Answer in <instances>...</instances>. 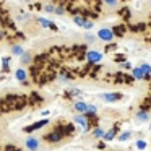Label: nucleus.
Listing matches in <instances>:
<instances>
[{
  "label": "nucleus",
  "mask_w": 151,
  "mask_h": 151,
  "mask_svg": "<svg viewBox=\"0 0 151 151\" xmlns=\"http://www.w3.org/2000/svg\"><path fill=\"white\" fill-rule=\"evenodd\" d=\"M137 119L140 122H146L148 119H150V114H148L146 111H140V109H138V112H137Z\"/></svg>",
  "instance_id": "obj_19"
},
{
  "label": "nucleus",
  "mask_w": 151,
  "mask_h": 151,
  "mask_svg": "<svg viewBox=\"0 0 151 151\" xmlns=\"http://www.w3.org/2000/svg\"><path fill=\"white\" fill-rule=\"evenodd\" d=\"M151 109V96H148L146 99H145L143 102H141V106H140V111H150Z\"/></svg>",
  "instance_id": "obj_18"
},
{
  "label": "nucleus",
  "mask_w": 151,
  "mask_h": 151,
  "mask_svg": "<svg viewBox=\"0 0 151 151\" xmlns=\"http://www.w3.org/2000/svg\"><path fill=\"white\" fill-rule=\"evenodd\" d=\"M117 130H119V124H115V127L114 128H111L109 132H106L104 133V141H111V140H114L115 138V133H117Z\"/></svg>",
  "instance_id": "obj_10"
},
{
  "label": "nucleus",
  "mask_w": 151,
  "mask_h": 151,
  "mask_svg": "<svg viewBox=\"0 0 151 151\" xmlns=\"http://www.w3.org/2000/svg\"><path fill=\"white\" fill-rule=\"evenodd\" d=\"M47 124H49V120H47V119H44V120H39V122H36V124L29 125V127H24V132H26V133H31V132H34V130L42 128L44 125H47Z\"/></svg>",
  "instance_id": "obj_7"
},
{
  "label": "nucleus",
  "mask_w": 151,
  "mask_h": 151,
  "mask_svg": "<svg viewBox=\"0 0 151 151\" xmlns=\"http://www.w3.org/2000/svg\"><path fill=\"white\" fill-rule=\"evenodd\" d=\"M112 49H115V44H109V46L106 47V50H112Z\"/></svg>",
  "instance_id": "obj_30"
},
{
  "label": "nucleus",
  "mask_w": 151,
  "mask_h": 151,
  "mask_svg": "<svg viewBox=\"0 0 151 151\" xmlns=\"http://www.w3.org/2000/svg\"><path fill=\"white\" fill-rule=\"evenodd\" d=\"M98 37L102 41H106V42H109V41L114 39V33H112V29H109V28H101V29L98 31Z\"/></svg>",
  "instance_id": "obj_3"
},
{
  "label": "nucleus",
  "mask_w": 151,
  "mask_h": 151,
  "mask_svg": "<svg viewBox=\"0 0 151 151\" xmlns=\"http://www.w3.org/2000/svg\"><path fill=\"white\" fill-rule=\"evenodd\" d=\"M63 12H65V10H63L62 7H59V8H55V10H54V13H59V15H62Z\"/></svg>",
  "instance_id": "obj_28"
},
{
  "label": "nucleus",
  "mask_w": 151,
  "mask_h": 151,
  "mask_svg": "<svg viewBox=\"0 0 151 151\" xmlns=\"http://www.w3.org/2000/svg\"><path fill=\"white\" fill-rule=\"evenodd\" d=\"M37 21H39V24H41V26H44V28H49V29H52V31H57V26L52 23V21H49V20H44V18H37Z\"/></svg>",
  "instance_id": "obj_12"
},
{
  "label": "nucleus",
  "mask_w": 151,
  "mask_h": 151,
  "mask_svg": "<svg viewBox=\"0 0 151 151\" xmlns=\"http://www.w3.org/2000/svg\"><path fill=\"white\" fill-rule=\"evenodd\" d=\"M85 55H86L88 63H99L102 60V54L98 52V50H89V52H86Z\"/></svg>",
  "instance_id": "obj_4"
},
{
  "label": "nucleus",
  "mask_w": 151,
  "mask_h": 151,
  "mask_svg": "<svg viewBox=\"0 0 151 151\" xmlns=\"http://www.w3.org/2000/svg\"><path fill=\"white\" fill-rule=\"evenodd\" d=\"M115 60H117V62H127V60H125V55L124 54H117V55H115Z\"/></svg>",
  "instance_id": "obj_25"
},
{
  "label": "nucleus",
  "mask_w": 151,
  "mask_h": 151,
  "mask_svg": "<svg viewBox=\"0 0 151 151\" xmlns=\"http://www.w3.org/2000/svg\"><path fill=\"white\" fill-rule=\"evenodd\" d=\"M130 137H132L130 132H124L122 135H119V141H125V140H128Z\"/></svg>",
  "instance_id": "obj_23"
},
{
  "label": "nucleus",
  "mask_w": 151,
  "mask_h": 151,
  "mask_svg": "<svg viewBox=\"0 0 151 151\" xmlns=\"http://www.w3.org/2000/svg\"><path fill=\"white\" fill-rule=\"evenodd\" d=\"M132 73H133L132 76H133L135 80H150V78H151V76H146V75H145V73H143V70H141L140 67L133 68V72H132Z\"/></svg>",
  "instance_id": "obj_11"
},
{
  "label": "nucleus",
  "mask_w": 151,
  "mask_h": 151,
  "mask_svg": "<svg viewBox=\"0 0 151 151\" xmlns=\"http://www.w3.org/2000/svg\"><path fill=\"white\" fill-rule=\"evenodd\" d=\"M125 31H127L125 24H119V26H114V28H112V33H114V36H119V37L124 36Z\"/></svg>",
  "instance_id": "obj_13"
},
{
  "label": "nucleus",
  "mask_w": 151,
  "mask_h": 151,
  "mask_svg": "<svg viewBox=\"0 0 151 151\" xmlns=\"http://www.w3.org/2000/svg\"><path fill=\"white\" fill-rule=\"evenodd\" d=\"M15 76H17V80H18V81H21V83H26L28 81V73H26V70H24V68H18L17 72H15Z\"/></svg>",
  "instance_id": "obj_9"
},
{
  "label": "nucleus",
  "mask_w": 151,
  "mask_h": 151,
  "mask_svg": "<svg viewBox=\"0 0 151 151\" xmlns=\"http://www.w3.org/2000/svg\"><path fill=\"white\" fill-rule=\"evenodd\" d=\"M140 68L143 70V73L146 76H151V65H148V63H143V65H140Z\"/></svg>",
  "instance_id": "obj_22"
},
{
  "label": "nucleus",
  "mask_w": 151,
  "mask_h": 151,
  "mask_svg": "<svg viewBox=\"0 0 151 151\" xmlns=\"http://www.w3.org/2000/svg\"><path fill=\"white\" fill-rule=\"evenodd\" d=\"M150 130H151V125H150Z\"/></svg>",
  "instance_id": "obj_34"
},
{
  "label": "nucleus",
  "mask_w": 151,
  "mask_h": 151,
  "mask_svg": "<svg viewBox=\"0 0 151 151\" xmlns=\"http://www.w3.org/2000/svg\"><path fill=\"white\" fill-rule=\"evenodd\" d=\"M24 146L29 151H37L39 150V140H37L36 137H28L26 141H24Z\"/></svg>",
  "instance_id": "obj_5"
},
{
  "label": "nucleus",
  "mask_w": 151,
  "mask_h": 151,
  "mask_svg": "<svg viewBox=\"0 0 151 151\" xmlns=\"http://www.w3.org/2000/svg\"><path fill=\"white\" fill-rule=\"evenodd\" d=\"M73 120H75L78 125H81L83 130H88V128H89V122H88V117H86V115L80 114V115H76V117L73 119Z\"/></svg>",
  "instance_id": "obj_8"
},
{
  "label": "nucleus",
  "mask_w": 151,
  "mask_h": 151,
  "mask_svg": "<svg viewBox=\"0 0 151 151\" xmlns=\"http://www.w3.org/2000/svg\"><path fill=\"white\" fill-rule=\"evenodd\" d=\"M104 2L109 5V7H115V5H117V0H104Z\"/></svg>",
  "instance_id": "obj_26"
},
{
  "label": "nucleus",
  "mask_w": 151,
  "mask_h": 151,
  "mask_svg": "<svg viewBox=\"0 0 151 151\" xmlns=\"http://www.w3.org/2000/svg\"><path fill=\"white\" fill-rule=\"evenodd\" d=\"M12 52H13L15 54V55H23V54H24V50H23V47H21V46H13V47H12Z\"/></svg>",
  "instance_id": "obj_21"
},
{
  "label": "nucleus",
  "mask_w": 151,
  "mask_h": 151,
  "mask_svg": "<svg viewBox=\"0 0 151 151\" xmlns=\"http://www.w3.org/2000/svg\"><path fill=\"white\" fill-rule=\"evenodd\" d=\"M31 62H33V54L24 52L23 55H21V63H23V65H29Z\"/></svg>",
  "instance_id": "obj_17"
},
{
  "label": "nucleus",
  "mask_w": 151,
  "mask_h": 151,
  "mask_svg": "<svg viewBox=\"0 0 151 151\" xmlns=\"http://www.w3.org/2000/svg\"><path fill=\"white\" fill-rule=\"evenodd\" d=\"M122 68H125V70H130L132 68V65H130V63H128V62H124V63H122Z\"/></svg>",
  "instance_id": "obj_27"
},
{
  "label": "nucleus",
  "mask_w": 151,
  "mask_h": 151,
  "mask_svg": "<svg viewBox=\"0 0 151 151\" xmlns=\"http://www.w3.org/2000/svg\"><path fill=\"white\" fill-rule=\"evenodd\" d=\"M86 41H94V37H93V36H89V34H88V36H86Z\"/></svg>",
  "instance_id": "obj_32"
},
{
  "label": "nucleus",
  "mask_w": 151,
  "mask_h": 151,
  "mask_svg": "<svg viewBox=\"0 0 151 151\" xmlns=\"http://www.w3.org/2000/svg\"><path fill=\"white\" fill-rule=\"evenodd\" d=\"M119 15H120V17L124 18L125 21H128V20H130V17H132V13H130V8H128V7H124V8H120V10H119Z\"/></svg>",
  "instance_id": "obj_16"
},
{
  "label": "nucleus",
  "mask_w": 151,
  "mask_h": 151,
  "mask_svg": "<svg viewBox=\"0 0 151 151\" xmlns=\"http://www.w3.org/2000/svg\"><path fill=\"white\" fill-rule=\"evenodd\" d=\"M75 111L76 112H80V114H86V109H88V104L86 102H81V101H78V102H75Z\"/></svg>",
  "instance_id": "obj_14"
},
{
  "label": "nucleus",
  "mask_w": 151,
  "mask_h": 151,
  "mask_svg": "<svg viewBox=\"0 0 151 151\" xmlns=\"http://www.w3.org/2000/svg\"><path fill=\"white\" fill-rule=\"evenodd\" d=\"M137 148H138V150H145V148H146V141H145V140H138L137 141Z\"/></svg>",
  "instance_id": "obj_24"
},
{
  "label": "nucleus",
  "mask_w": 151,
  "mask_h": 151,
  "mask_svg": "<svg viewBox=\"0 0 151 151\" xmlns=\"http://www.w3.org/2000/svg\"><path fill=\"white\" fill-rule=\"evenodd\" d=\"M150 26H151V23H150Z\"/></svg>",
  "instance_id": "obj_35"
},
{
  "label": "nucleus",
  "mask_w": 151,
  "mask_h": 151,
  "mask_svg": "<svg viewBox=\"0 0 151 151\" xmlns=\"http://www.w3.org/2000/svg\"><path fill=\"white\" fill-rule=\"evenodd\" d=\"M130 28V31H133V33H143V31H146V24L145 23H138V24H132V26H128Z\"/></svg>",
  "instance_id": "obj_15"
},
{
  "label": "nucleus",
  "mask_w": 151,
  "mask_h": 151,
  "mask_svg": "<svg viewBox=\"0 0 151 151\" xmlns=\"http://www.w3.org/2000/svg\"><path fill=\"white\" fill-rule=\"evenodd\" d=\"M104 133H106V132L102 130L101 127H98V128L93 130V137H94V138H102V137H104Z\"/></svg>",
  "instance_id": "obj_20"
},
{
  "label": "nucleus",
  "mask_w": 151,
  "mask_h": 151,
  "mask_svg": "<svg viewBox=\"0 0 151 151\" xmlns=\"http://www.w3.org/2000/svg\"><path fill=\"white\" fill-rule=\"evenodd\" d=\"M101 98L106 102H115L122 99V93H104V94H101Z\"/></svg>",
  "instance_id": "obj_6"
},
{
  "label": "nucleus",
  "mask_w": 151,
  "mask_h": 151,
  "mask_svg": "<svg viewBox=\"0 0 151 151\" xmlns=\"http://www.w3.org/2000/svg\"><path fill=\"white\" fill-rule=\"evenodd\" d=\"M98 148H99V150H102V148H106V145H104V143H102V141H101V143L98 145Z\"/></svg>",
  "instance_id": "obj_31"
},
{
  "label": "nucleus",
  "mask_w": 151,
  "mask_h": 151,
  "mask_svg": "<svg viewBox=\"0 0 151 151\" xmlns=\"http://www.w3.org/2000/svg\"><path fill=\"white\" fill-rule=\"evenodd\" d=\"M7 151H18V150H15L13 146H8V148H7Z\"/></svg>",
  "instance_id": "obj_33"
},
{
  "label": "nucleus",
  "mask_w": 151,
  "mask_h": 151,
  "mask_svg": "<svg viewBox=\"0 0 151 151\" xmlns=\"http://www.w3.org/2000/svg\"><path fill=\"white\" fill-rule=\"evenodd\" d=\"M73 21H75L78 26L85 28V29H91V28H93V21L86 20V18L81 17V15H75V17H73Z\"/></svg>",
  "instance_id": "obj_2"
},
{
  "label": "nucleus",
  "mask_w": 151,
  "mask_h": 151,
  "mask_svg": "<svg viewBox=\"0 0 151 151\" xmlns=\"http://www.w3.org/2000/svg\"><path fill=\"white\" fill-rule=\"evenodd\" d=\"M63 137H65V133H63V127H60L59 130H54V132H50V133H47L46 140L50 141V143H59L60 140H63Z\"/></svg>",
  "instance_id": "obj_1"
},
{
  "label": "nucleus",
  "mask_w": 151,
  "mask_h": 151,
  "mask_svg": "<svg viewBox=\"0 0 151 151\" xmlns=\"http://www.w3.org/2000/svg\"><path fill=\"white\" fill-rule=\"evenodd\" d=\"M54 10H55L54 5H46V12H54Z\"/></svg>",
  "instance_id": "obj_29"
}]
</instances>
